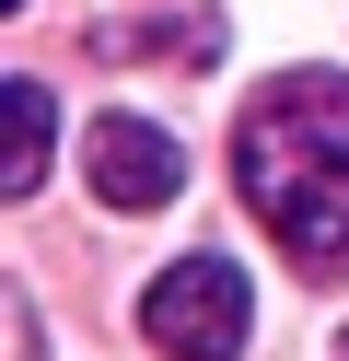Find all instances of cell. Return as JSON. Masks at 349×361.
Listing matches in <instances>:
<instances>
[{"mask_svg": "<svg viewBox=\"0 0 349 361\" xmlns=\"http://www.w3.org/2000/svg\"><path fill=\"white\" fill-rule=\"evenodd\" d=\"M233 175L291 268H314V280L349 268V82L338 71H279L233 128Z\"/></svg>", "mask_w": 349, "mask_h": 361, "instance_id": "cell-1", "label": "cell"}, {"mask_svg": "<svg viewBox=\"0 0 349 361\" xmlns=\"http://www.w3.org/2000/svg\"><path fill=\"white\" fill-rule=\"evenodd\" d=\"M256 326V291L233 257H175L152 291H140V338H152L163 361H233Z\"/></svg>", "mask_w": 349, "mask_h": 361, "instance_id": "cell-2", "label": "cell"}, {"mask_svg": "<svg viewBox=\"0 0 349 361\" xmlns=\"http://www.w3.org/2000/svg\"><path fill=\"white\" fill-rule=\"evenodd\" d=\"M82 175H93L105 210H163V198L186 187V140L152 128V117H93L82 128Z\"/></svg>", "mask_w": 349, "mask_h": 361, "instance_id": "cell-3", "label": "cell"}, {"mask_svg": "<svg viewBox=\"0 0 349 361\" xmlns=\"http://www.w3.org/2000/svg\"><path fill=\"white\" fill-rule=\"evenodd\" d=\"M0 94H12V164H0V187H35L47 175V140H59V105H47V82H0Z\"/></svg>", "mask_w": 349, "mask_h": 361, "instance_id": "cell-4", "label": "cell"}, {"mask_svg": "<svg viewBox=\"0 0 349 361\" xmlns=\"http://www.w3.org/2000/svg\"><path fill=\"white\" fill-rule=\"evenodd\" d=\"M0 326H12V361H47V350H35V303H23V291H0Z\"/></svg>", "mask_w": 349, "mask_h": 361, "instance_id": "cell-5", "label": "cell"}]
</instances>
